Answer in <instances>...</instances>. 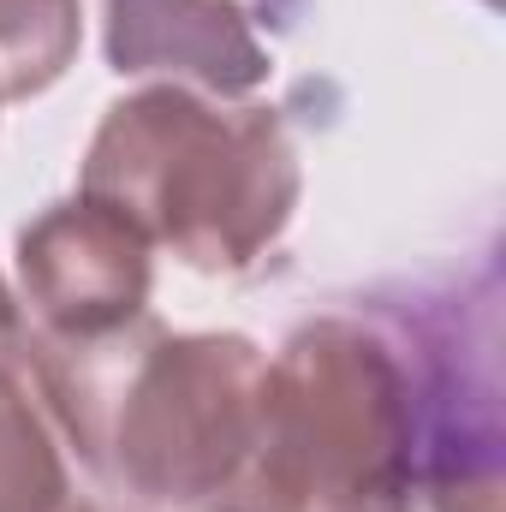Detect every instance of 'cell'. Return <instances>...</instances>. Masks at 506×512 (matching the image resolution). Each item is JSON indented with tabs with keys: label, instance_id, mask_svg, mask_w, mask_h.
<instances>
[{
	"label": "cell",
	"instance_id": "cell-5",
	"mask_svg": "<svg viewBox=\"0 0 506 512\" xmlns=\"http://www.w3.org/2000/svg\"><path fill=\"white\" fill-rule=\"evenodd\" d=\"M149 239L90 197L48 203L18 233V316L24 340L72 346L149 316Z\"/></svg>",
	"mask_w": 506,
	"mask_h": 512
},
{
	"label": "cell",
	"instance_id": "cell-4",
	"mask_svg": "<svg viewBox=\"0 0 506 512\" xmlns=\"http://www.w3.org/2000/svg\"><path fill=\"white\" fill-rule=\"evenodd\" d=\"M495 268L477 292L441 286L370 304L411 376V483L399 512H501V322Z\"/></svg>",
	"mask_w": 506,
	"mask_h": 512
},
{
	"label": "cell",
	"instance_id": "cell-8",
	"mask_svg": "<svg viewBox=\"0 0 506 512\" xmlns=\"http://www.w3.org/2000/svg\"><path fill=\"white\" fill-rule=\"evenodd\" d=\"M84 42V0H0V102H30L66 78Z\"/></svg>",
	"mask_w": 506,
	"mask_h": 512
},
{
	"label": "cell",
	"instance_id": "cell-1",
	"mask_svg": "<svg viewBox=\"0 0 506 512\" xmlns=\"http://www.w3.org/2000/svg\"><path fill=\"white\" fill-rule=\"evenodd\" d=\"M18 370L66 453L131 507L203 512L251 447L262 346L245 334H173L137 316L102 340H18Z\"/></svg>",
	"mask_w": 506,
	"mask_h": 512
},
{
	"label": "cell",
	"instance_id": "cell-6",
	"mask_svg": "<svg viewBox=\"0 0 506 512\" xmlns=\"http://www.w3.org/2000/svg\"><path fill=\"white\" fill-rule=\"evenodd\" d=\"M108 72L173 78L197 96L233 102L268 84L274 60L239 0H108Z\"/></svg>",
	"mask_w": 506,
	"mask_h": 512
},
{
	"label": "cell",
	"instance_id": "cell-7",
	"mask_svg": "<svg viewBox=\"0 0 506 512\" xmlns=\"http://www.w3.org/2000/svg\"><path fill=\"white\" fill-rule=\"evenodd\" d=\"M0 512H96L90 495H78L66 441L18 364H0Z\"/></svg>",
	"mask_w": 506,
	"mask_h": 512
},
{
	"label": "cell",
	"instance_id": "cell-10",
	"mask_svg": "<svg viewBox=\"0 0 506 512\" xmlns=\"http://www.w3.org/2000/svg\"><path fill=\"white\" fill-rule=\"evenodd\" d=\"M483 6H501V0H483Z\"/></svg>",
	"mask_w": 506,
	"mask_h": 512
},
{
	"label": "cell",
	"instance_id": "cell-3",
	"mask_svg": "<svg viewBox=\"0 0 506 512\" xmlns=\"http://www.w3.org/2000/svg\"><path fill=\"white\" fill-rule=\"evenodd\" d=\"M411 376L376 310H328L262 358L251 447L203 512H399Z\"/></svg>",
	"mask_w": 506,
	"mask_h": 512
},
{
	"label": "cell",
	"instance_id": "cell-2",
	"mask_svg": "<svg viewBox=\"0 0 506 512\" xmlns=\"http://www.w3.org/2000/svg\"><path fill=\"white\" fill-rule=\"evenodd\" d=\"M298 191V149L274 108H227L185 84L114 102L78 167V197L197 274H251L292 227Z\"/></svg>",
	"mask_w": 506,
	"mask_h": 512
},
{
	"label": "cell",
	"instance_id": "cell-9",
	"mask_svg": "<svg viewBox=\"0 0 506 512\" xmlns=\"http://www.w3.org/2000/svg\"><path fill=\"white\" fill-rule=\"evenodd\" d=\"M18 340H24V316H18L12 286L0 280V364H18Z\"/></svg>",
	"mask_w": 506,
	"mask_h": 512
}]
</instances>
